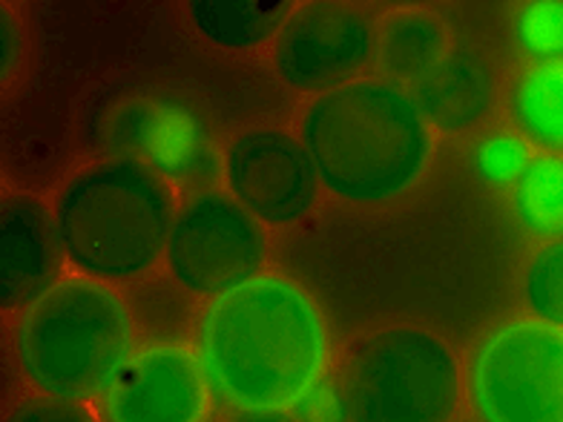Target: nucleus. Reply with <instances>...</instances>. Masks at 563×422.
I'll use <instances>...</instances> for the list:
<instances>
[{
	"label": "nucleus",
	"instance_id": "1a4fd4ad",
	"mask_svg": "<svg viewBox=\"0 0 563 422\" xmlns=\"http://www.w3.org/2000/svg\"><path fill=\"white\" fill-rule=\"evenodd\" d=\"M468 400L483 422H563V331L518 319L468 356Z\"/></svg>",
	"mask_w": 563,
	"mask_h": 422
},
{
	"label": "nucleus",
	"instance_id": "9d476101",
	"mask_svg": "<svg viewBox=\"0 0 563 422\" xmlns=\"http://www.w3.org/2000/svg\"><path fill=\"white\" fill-rule=\"evenodd\" d=\"M267 242L256 215L222 193H201L178 210L167 259L178 285L201 297H224L256 279Z\"/></svg>",
	"mask_w": 563,
	"mask_h": 422
},
{
	"label": "nucleus",
	"instance_id": "dca6fc26",
	"mask_svg": "<svg viewBox=\"0 0 563 422\" xmlns=\"http://www.w3.org/2000/svg\"><path fill=\"white\" fill-rule=\"evenodd\" d=\"M509 112L534 147L563 153V60L520 75L509 92Z\"/></svg>",
	"mask_w": 563,
	"mask_h": 422
},
{
	"label": "nucleus",
	"instance_id": "6e6552de",
	"mask_svg": "<svg viewBox=\"0 0 563 422\" xmlns=\"http://www.w3.org/2000/svg\"><path fill=\"white\" fill-rule=\"evenodd\" d=\"M354 422H445L457 400L452 345L415 327L351 340Z\"/></svg>",
	"mask_w": 563,
	"mask_h": 422
},
{
	"label": "nucleus",
	"instance_id": "4be33fe9",
	"mask_svg": "<svg viewBox=\"0 0 563 422\" xmlns=\"http://www.w3.org/2000/svg\"><path fill=\"white\" fill-rule=\"evenodd\" d=\"M527 164V144L511 135H497V138L486 141L477 153V170L492 185H506L511 178L518 181Z\"/></svg>",
	"mask_w": 563,
	"mask_h": 422
},
{
	"label": "nucleus",
	"instance_id": "4468645a",
	"mask_svg": "<svg viewBox=\"0 0 563 422\" xmlns=\"http://www.w3.org/2000/svg\"><path fill=\"white\" fill-rule=\"evenodd\" d=\"M60 236L55 215L30 196H15L0 208V299L7 311H21L49 293L58 279Z\"/></svg>",
	"mask_w": 563,
	"mask_h": 422
},
{
	"label": "nucleus",
	"instance_id": "f257e3e1",
	"mask_svg": "<svg viewBox=\"0 0 563 422\" xmlns=\"http://www.w3.org/2000/svg\"><path fill=\"white\" fill-rule=\"evenodd\" d=\"M290 112L279 78L205 44L176 3H32V67L3 101V162L23 185H49L87 153L201 196L224 141Z\"/></svg>",
	"mask_w": 563,
	"mask_h": 422
},
{
	"label": "nucleus",
	"instance_id": "b1692460",
	"mask_svg": "<svg viewBox=\"0 0 563 422\" xmlns=\"http://www.w3.org/2000/svg\"><path fill=\"white\" fill-rule=\"evenodd\" d=\"M18 58H21V30L7 9H0V75H3V81H9L12 64Z\"/></svg>",
	"mask_w": 563,
	"mask_h": 422
},
{
	"label": "nucleus",
	"instance_id": "5701e85b",
	"mask_svg": "<svg viewBox=\"0 0 563 422\" xmlns=\"http://www.w3.org/2000/svg\"><path fill=\"white\" fill-rule=\"evenodd\" d=\"M7 422H92L78 402L67 400H30L9 414Z\"/></svg>",
	"mask_w": 563,
	"mask_h": 422
},
{
	"label": "nucleus",
	"instance_id": "39448f33",
	"mask_svg": "<svg viewBox=\"0 0 563 422\" xmlns=\"http://www.w3.org/2000/svg\"><path fill=\"white\" fill-rule=\"evenodd\" d=\"M302 147L336 201L377 204L406 193L426 170L429 135L420 112L383 81H360L317 98Z\"/></svg>",
	"mask_w": 563,
	"mask_h": 422
},
{
	"label": "nucleus",
	"instance_id": "412c9836",
	"mask_svg": "<svg viewBox=\"0 0 563 422\" xmlns=\"http://www.w3.org/2000/svg\"><path fill=\"white\" fill-rule=\"evenodd\" d=\"M290 408L297 422H354L349 379H342L340 374L313 379Z\"/></svg>",
	"mask_w": 563,
	"mask_h": 422
},
{
	"label": "nucleus",
	"instance_id": "9b49d317",
	"mask_svg": "<svg viewBox=\"0 0 563 422\" xmlns=\"http://www.w3.org/2000/svg\"><path fill=\"white\" fill-rule=\"evenodd\" d=\"M377 35L363 9L334 0L308 3L288 18L276 37V78L297 92H334L368 69Z\"/></svg>",
	"mask_w": 563,
	"mask_h": 422
},
{
	"label": "nucleus",
	"instance_id": "2eb2a0df",
	"mask_svg": "<svg viewBox=\"0 0 563 422\" xmlns=\"http://www.w3.org/2000/svg\"><path fill=\"white\" fill-rule=\"evenodd\" d=\"M187 18L205 44L222 53H247L279 35L288 23V0H190Z\"/></svg>",
	"mask_w": 563,
	"mask_h": 422
},
{
	"label": "nucleus",
	"instance_id": "ddd939ff",
	"mask_svg": "<svg viewBox=\"0 0 563 422\" xmlns=\"http://www.w3.org/2000/svg\"><path fill=\"white\" fill-rule=\"evenodd\" d=\"M208 382L194 354L147 348L101 397L104 422H205Z\"/></svg>",
	"mask_w": 563,
	"mask_h": 422
},
{
	"label": "nucleus",
	"instance_id": "6ab92c4d",
	"mask_svg": "<svg viewBox=\"0 0 563 422\" xmlns=\"http://www.w3.org/2000/svg\"><path fill=\"white\" fill-rule=\"evenodd\" d=\"M527 302L541 322L563 331V238L549 242L529 265Z\"/></svg>",
	"mask_w": 563,
	"mask_h": 422
},
{
	"label": "nucleus",
	"instance_id": "393cba45",
	"mask_svg": "<svg viewBox=\"0 0 563 422\" xmlns=\"http://www.w3.org/2000/svg\"><path fill=\"white\" fill-rule=\"evenodd\" d=\"M230 422H297L294 414H285L282 408H262V411H242Z\"/></svg>",
	"mask_w": 563,
	"mask_h": 422
},
{
	"label": "nucleus",
	"instance_id": "20e7f679",
	"mask_svg": "<svg viewBox=\"0 0 563 422\" xmlns=\"http://www.w3.org/2000/svg\"><path fill=\"white\" fill-rule=\"evenodd\" d=\"M506 46L500 3L449 0L394 18L377 35V69L420 119L463 133L489 112Z\"/></svg>",
	"mask_w": 563,
	"mask_h": 422
},
{
	"label": "nucleus",
	"instance_id": "a211bd4d",
	"mask_svg": "<svg viewBox=\"0 0 563 422\" xmlns=\"http://www.w3.org/2000/svg\"><path fill=\"white\" fill-rule=\"evenodd\" d=\"M190 290L185 285H173L167 279L141 281L133 290V316L147 334L173 336L178 327L185 325L190 302H187Z\"/></svg>",
	"mask_w": 563,
	"mask_h": 422
},
{
	"label": "nucleus",
	"instance_id": "7ed1b4c3",
	"mask_svg": "<svg viewBox=\"0 0 563 422\" xmlns=\"http://www.w3.org/2000/svg\"><path fill=\"white\" fill-rule=\"evenodd\" d=\"M325 354L311 293L276 276L216 297L196 334V359L213 400L239 411L294 406L322 377Z\"/></svg>",
	"mask_w": 563,
	"mask_h": 422
},
{
	"label": "nucleus",
	"instance_id": "423d86ee",
	"mask_svg": "<svg viewBox=\"0 0 563 422\" xmlns=\"http://www.w3.org/2000/svg\"><path fill=\"white\" fill-rule=\"evenodd\" d=\"M69 262L101 279H135L170 242L176 204L167 181L135 162H101L55 208Z\"/></svg>",
	"mask_w": 563,
	"mask_h": 422
},
{
	"label": "nucleus",
	"instance_id": "f03ea898",
	"mask_svg": "<svg viewBox=\"0 0 563 422\" xmlns=\"http://www.w3.org/2000/svg\"><path fill=\"white\" fill-rule=\"evenodd\" d=\"M274 256L345 340L415 327L466 345L509 297L500 238L454 153L388 201L317 204Z\"/></svg>",
	"mask_w": 563,
	"mask_h": 422
},
{
	"label": "nucleus",
	"instance_id": "f8f14e48",
	"mask_svg": "<svg viewBox=\"0 0 563 422\" xmlns=\"http://www.w3.org/2000/svg\"><path fill=\"white\" fill-rule=\"evenodd\" d=\"M230 190L256 219L294 227L317 210L319 173L302 141L282 130H251L228 147Z\"/></svg>",
	"mask_w": 563,
	"mask_h": 422
},
{
	"label": "nucleus",
	"instance_id": "f3484780",
	"mask_svg": "<svg viewBox=\"0 0 563 422\" xmlns=\"http://www.w3.org/2000/svg\"><path fill=\"white\" fill-rule=\"evenodd\" d=\"M515 215L538 238H563V158H529L515 181Z\"/></svg>",
	"mask_w": 563,
	"mask_h": 422
},
{
	"label": "nucleus",
	"instance_id": "0eeeda50",
	"mask_svg": "<svg viewBox=\"0 0 563 422\" xmlns=\"http://www.w3.org/2000/svg\"><path fill=\"white\" fill-rule=\"evenodd\" d=\"M133 316L110 288L73 279L35 302L18 327L26 377L55 400L104 397L133 363Z\"/></svg>",
	"mask_w": 563,
	"mask_h": 422
},
{
	"label": "nucleus",
	"instance_id": "aec40b11",
	"mask_svg": "<svg viewBox=\"0 0 563 422\" xmlns=\"http://www.w3.org/2000/svg\"><path fill=\"white\" fill-rule=\"evenodd\" d=\"M515 37L529 58L541 64L563 60V3L538 0L520 9L515 21Z\"/></svg>",
	"mask_w": 563,
	"mask_h": 422
}]
</instances>
